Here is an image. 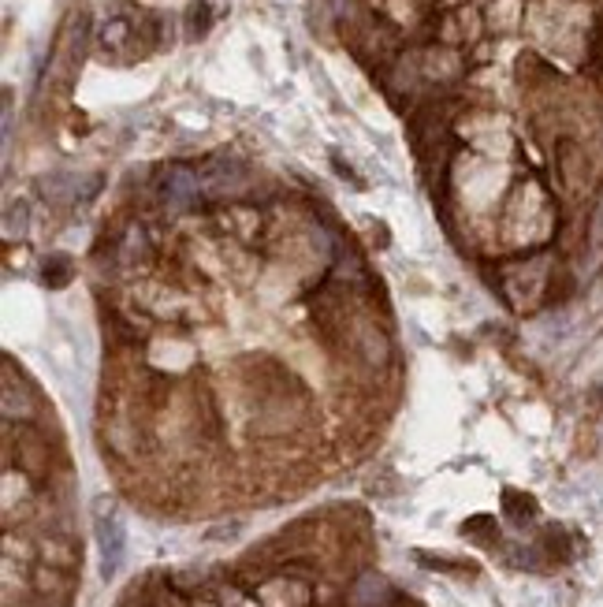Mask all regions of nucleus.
<instances>
[{
  "label": "nucleus",
  "instance_id": "f257e3e1",
  "mask_svg": "<svg viewBox=\"0 0 603 607\" xmlns=\"http://www.w3.org/2000/svg\"><path fill=\"white\" fill-rule=\"evenodd\" d=\"M201 198V179L183 168V164H172L168 172L160 176V201L172 209V213H186V209H194Z\"/></svg>",
  "mask_w": 603,
  "mask_h": 607
},
{
  "label": "nucleus",
  "instance_id": "f03ea898",
  "mask_svg": "<svg viewBox=\"0 0 603 607\" xmlns=\"http://www.w3.org/2000/svg\"><path fill=\"white\" fill-rule=\"evenodd\" d=\"M242 183H246V168H242L239 160H213L209 168L201 172V191L213 194V198L235 194Z\"/></svg>",
  "mask_w": 603,
  "mask_h": 607
},
{
  "label": "nucleus",
  "instance_id": "7ed1b4c3",
  "mask_svg": "<svg viewBox=\"0 0 603 607\" xmlns=\"http://www.w3.org/2000/svg\"><path fill=\"white\" fill-rule=\"evenodd\" d=\"M97 540H101V574L105 578H112L116 570H119V562H123V548H127V537H123V526L116 518H101L97 521Z\"/></svg>",
  "mask_w": 603,
  "mask_h": 607
},
{
  "label": "nucleus",
  "instance_id": "20e7f679",
  "mask_svg": "<svg viewBox=\"0 0 603 607\" xmlns=\"http://www.w3.org/2000/svg\"><path fill=\"white\" fill-rule=\"evenodd\" d=\"M358 347H362V354H365L369 365H384L387 354H391L387 336H384V332H377V324H362V328H358Z\"/></svg>",
  "mask_w": 603,
  "mask_h": 607
},
{
  "label": "nucleus",
  "instance_id": "39448f33",
  "mask_svg": "<svg viewBox=\"0 0 603 607\" xmlns=\"http://www.w3.org/2000/svg\"><path fill=\"white\" fill-rule=\"evenodd\" d=\"M71 276H75V261L68 254H49L45 265H41V280H45V287H53V291L68 287Z\"/></svg>",
  "mask_w": 603,
  "mask_h": 607
},
{
  "label": "nucleus",
  "instance_id": "423d86ee",
  "mask_svg": "<svg viewBox=\"0 0 603 607\" xmlns=\"http://www.w3.org/2000/svg\"><path fill=\"white\" fill-rule=\"evenodd\" d=\"M213 27V8L205 4V0H194L191 8H186V37L191 41H201Z\"/></svg>",
  "mask_w": 603,
  "mask_h": 607
},
{
  "label": "nucleus",
  "instance_id": "0eeeda50",
  "mask_svg": "<svg viewBox=\"0 0 603 607\" xmlns=\"http://www.w3.org/2000/svg\"><path fill=\"white\" fill-rule=\"evenodd\" d=\"M384 596H387V581L377 578V574H365L358 581V589H354V603L358 607H377V603H384Z\"/></svg>",
  "mask_w": 603,
  "mask_h": 607
},
{
  "label": "nucleus",
  "instance_id": "6e6552de",
  "mask_svg": "<svg viewBox=\"0 0 603 607\" xmlns=\"http://www.w3.org/2000/svg\"><path fill=\"white\" fill-rule=\"evenodd\" d=\"M503 511H507L510 521H526V518L536 514V499H529V496H522V492L507 488V492H503Z\"/></svg>",
  "mask_w": 603,
  "mask_h": 607
},
{
  "label": "nucleus",
  "instance_id": "1a4fd4ad",
  "mask_svg": "<svg viewBox=\"0 0 603 607\" xmlns=\"http://www.w3.org/2000/svg\"><path fill=\"white\" fill-rule=\"evenodd\" d=\"M4 227H8V235H15V232H23V227H27V201H19V205H8V217H4Z\"/></svg>",
  "mask_w": 603,
  "mask_h": 607
},
{
  "label": "nucleus",
  "instance_id": "9d476101",
  "mask_svg": "<svg viewBox=\"0 0 603 607\" xmlns=\"http://www.w3.org/2000/svg\"><path fill=\"white\" fill-rule=\"evenodd\" d=\"M589 242L592 246H603V198L596 201L592 209V220H589Z\"/></svg>",
  "mask_w": 603,
  "mask_h": 607
}]
</instances>
